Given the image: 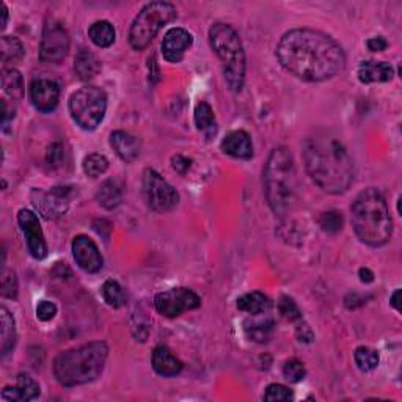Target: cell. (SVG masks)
Wrapping results in <instances>:
<instances>
[{
	"label": "cell",
	"instance_id": "20",
	"mask_svg": "<svg viewBox=\"0 0 402 402\" xmlns=\"http://www.w3.org/2000/svg\"><path fill=\"white\" fill-rule=\"evenodd\" d=\"M110 145L125 162H134L140 155V141L129 132L115 131L110 135Z\"/></svg>",
	"mask_w": 402,
	"mask_h": 402
},
{
	"label": "cell",
	"instance_id": "13",
	"mask_svg": "<svg viewBox=\"0 0 402 402\" xmlns=\"http://www.w3.org/2000/svg\"><path fill=\"white\" fill-rule=\"evenodd\" d=\"M18 223L25 236L27 250L32 256L41 261L48 256V244L44 241V235L36 214L30 209H21L18 212Z\"/></svg>",
	"mask_w": 402,
	"mask_h": 402
},
{
	"label": "cell",
	"instance_id": "24",
	"mask_svg": "<svg viewBox=\"0 0 402 402\" xmlns=\"http://www.w3.org/2000/svg\"><path fill=\"white\" fill-rule=\"evenodd\" d=\"M96 200H98V203L104 207V209L112 211L121 205L123 200L121 187L116 184V181L113 179L104 181L98 193H96Z\"/></svg>",
	"mask_w": 402,
	"mask_h": 402
},
{
	"label": "cell",
	"instance_id": "2",
	"mask_svg": "<svg viewBox=\"0 0 402 402\" xmlns=\"http://www.w3.org/2000/svg\"><path fill=\"white\" fill-rule=\"evenodd\" d=\"M305 168L314 184L340 195L351 187L355 168L346 146L328 132H314L303 141Z\"/></svg>",
	"mask_w": 402,
	"mask_h": 402
},
{
	"label": "cell",
	"instance_id": "5",
	"mask_svg": "<svg viewBox=\"0 0 402 402\" xmlns=\"http://www.w3.org/2000/svg\"><path fill=\"white\" fill-rule=\"evenodd\" d=\"M109 356V347L104 341L88 342L69 349L54 360V375L63 387H76L93 382L104 371Z\"/></svg>",
	"mask_w": 402,
	"mask_h": 402
},
{
	"label": "cell",
	"instance_id": "19",
	"mask_svg": "<svg viewBox=\"0 0 402 402\" xmlns=\"http://www.w3.org/2000/svg\"><path fill=\"white\" fill-rule=\"evenodd\" d=\"M151 363L154 371L159 375H164V377H173V375L179 374L183 371V361L173 355L170 349L165 346H159L154 349Z\"/></svg>",
	"mask_w": 402,
	"mask_h": 402
},
{
	"label": "cell",
	"instance_id": "22",
	"mask_svg": "<svg viewBox=\"0 0 402 402\" xmlns=\"http://www.w3.org/2000/svg\"><path fill=\"white\" fill-rule=\"evenodd\" d=\"M74 69L82 81H92L99 74L101 62L92 50L81 49L74 58Z\"/></svg>",
	"mask_w": 402,
	"mask_h": 402
},
{
	"label": "cell",
	"instance_id": "14",
	"mask_svg": "<svg viewBox=\"0 0 402 402\" xmlns=\"http://www.w3.org/2000/svg\"><path fill=\"white\" fill-rule=\"evenodd\" d=\"M29 95L36 110H40L43 113H49L58 106L60 87L55 81L48 79V77H38V79L32 81Z\"/></svg>",
	"mask_w": 402,
	"mask_h": 402
},
{
	"label": "cell",
	"instance_id": "21",
	"mask_svg": "<svg viewBox=\"0 0 402 402\" xmlns=\"http://www.w3.org/2000/svg\"><path fill=\"white\" fill-rule=\"evenodd\" d=\"M394 76L393 67L387 62H374L368 60L363 62L359 67V79L363 83H377V82H388Z\"/></svg>",
	"mask_w": 402,
	"mask_h": 402
},
{
	"label": "cell",
	"instance_id": "35",
	"mask_svg": "<svg viewBox=\"0 0 402 402\" xmlns=\"http://www.w3.org/2000/svg\"><path fill=\"white\" fill-rule=\"evenodd\" d=\"M319 226L322 231L330 233V235H335L342 228V216L338 211H328L324 212L319 217Z\"/></svg>",
	"mask_w": 402,
	"mask_h": 402
},
{
	"label": "cell",
	"instance_id": "28",
	"mask_svg": "<svg viewBox=\"0 0 402 402\" xmlns=\"http://www.w3.org/2000/svg\"><path fill=\"white\" fill-rule=\"evenodd\" d=\"M88 36L98 48H110L115 43V29L109 21H96L90 25Z\"/></svg>",
	"mask_w": 402,
	"mask_h": 402
},
{
	"label": "cell",
	"instance_id": "43",
	"mask_svg": "<svg viewBox=\"0 0 402 402\" xmlns=\"http://www.w3.org/2000/svg\"><path fill=\"white\" fill-rule=\"evenodd\" d=\"M297 336H299L300 341H305V342H310L314 338L313 332H311V328L307 326V324H303L302 327L297 328Z\"/></svg>",
	"mask_w": 402,
	"mask_h": 402
},
{
	"label": "cell",
	"instance_id": "40",
	"mask_svg": "<svg viewBox=\"0 0 402 402\" xmlns=\"http://www.w3.org/2000/svg\"><path fill=\"white\" fill-rule=\"evenodd\" d=\"M63 158H64V151H63V145L62 144H58V141H55V144H52L49 146V150H48V155H46V159H48V164L50 167H60L62 165V162H63Z\"/></svg>",
	"mask_w": 402,
	"mask_h": 402
},
{
	"label": "cell",
	"instance_id": "27",
	"mask_svg": "<svg viewBox=\"0 0 402 402\" xmlns=\"http://www.w3.org/2000/svg\"><path fill=\"white\" fill-rule=\"evenodd\" d=\"M2 88L13 101H21L24 96V79L21 73L15 68H5L2 71Z\"/></svg>",
	"mask_w": 402,
	"mask_h": 402
},
{
	"label": "cell",
	"instance_id": "8",
	"mask_svg": "<svg viewBox=\"0 0 402 402\" xmlns=\"http://www.w3.org/2000/svg\"><path fill=\"white\" fill-rule=\"evenodd\" d=\"M69 113L73 120L85 131H95L107 110V95L98 87H82L71 95Z\"/></svg>",
	"mask_w": 402,
	"mask_h": 402
},
{
	"label": "cell",
	"instance_id": "23",
	"mask_svg": "<svg viewBox=\"0 0 402 402\" xmlns=\"http://www.w3.org/2000/svg\"><path fill=\"white\" fill-rule=\"evenodd\" d=\"M195 126L200 132L205 134L207 140H211L217 134V121L214 110L209 104L201 101L195 107Z\"/></svg>",
	"mask_w": 402,
	"mask_h": 402
},
{
	"label": "cell",
	"instance_id": "45",
	"mask_svg": "<svg viewBox=\"0 0 402 402\" xmlns=\"http://www.w3.org/2000/svg\"><path fill=\"white\" fill-rule=\"evenodd\" d=\"M399 296H401V291L399 289H396L393 293V296H391V299H390V303H391V307L396 310V311H399Z\"/></svg>",
	"mask_w": 402,
	"mask_h": 402
},
{
	"label": "cell",
	"instance_id": "25",
	"mask_svg": "<svg viewBox=\"0 0 402 402\" xmlns=\"http://www.w3.org/2000/svg\"><path fill=\"white\" fill-rule=\"evenodd\" d=\"M0 324H2V355H8L16 345V324L15 317L5 307L0 308Z\"/></svg>",
	"mask_w": 402,
	"mask_h": 402
},
{
	"label": "cell",
	"instance_id": "16",
	"mask_svg": "<svg viewBox=\"0 0 402 402\" xmlns=\"http://www.w3.org/2000/svg\"><path fill=\"white\" fill-rule=\"evenodd\" d=\"M193 38L186 29L173 27L165 34L162 41V55L167 62L179 63L184 58L186 50L192 46Z\"/></svg>",
	"mask_w": 402,
	"mask_h": 402
},
{
	"label": "cell",
	"instance_id": "4",
	"mask_svg": "<svg viewBox=\"0 0 402 402\" xmlns=\"http://www.w3.org/2000/svg\"><path fill=\"white\" fill-rule=\"evenodd\" d=\"M263 184L265 200L278 217L293 209L297 195V173L294 158L288 148L278 146L270 153L264 167Z\"/></svg>",
	"mask_w": 402,
	"mask_h": 402
},
{
	"label": "cell",
	"instance_id": "12",
	"mask_svg": "<svg viewBox=\"0 0 402 402\" xmlns=\"http://www.w3.org/2000/svg\"><path fill=\"white\" fill-rule=\"evenodd\" d=\"M201 305L198 294L189 288H173L154 297V307L165 317H178L186 311L195 310Z\"/></svg>",
	"mask_w": 402,
	"mask_h": 402
},
{
	"label": "cell",
	"instance_id": "9",
	"mask_svg": "<svg viewBox=\"0 0 402 402\" xmlns=\"http://www.w3.org/2000/svg\"><path fill=\"white\" fill-rule=\"evenodd\" d=\"M144 193L150 209L164 214L176 207L179 195L160 174L148 168L144 173Z\"/></svg>",
	"mask_w": 402,
	"mask_h": 402
},
{
	"label": "cell",
	"instance_id": "39",
	"mask_svg": "<svg viewBox=\"0 0 402 402\" xmlns=\"http://www.w3.org/2000/svg\"><path fill=\"white\" fill-rule=\"evenodd\" d=\"M55 314H57L55 303H52L49 300H43V302L38 303L36 316H38V319H40V321L48 322L50 319H54Z\"/></svg>",
	"mask_w": 402,
	"mask_h": 402
},
{
	"label": "cell",
	"instance_id": "44",
	"mask_svg": "<svg viewBox=\"0 0 402 402\" xmlns=\"http://www.w3.org/2000/svg\"><path fill=\"white\" fill-rule=\"evenodd\" d=\"M360 280H361L363 283H371V282L374 280V274H373V272L369 270V269L361 268V269H360Z\"/></svg>",
	"mask_w": 402,
	"mask_h": 402
},
{
	"label": "cell",
	"instance_id": "46",
	"mask_svg": "<svg viewBox=\"0 0 402 402\" xmlns=\"http://www.w3.org/2000/svg\"><path fill=\"white\" fill-rule=\"evenodd\" d=\"M2 16H4L2 29H5V27H6V22H8V8H6L5 4H2Z\"/></svg>",
	"mask_w": 402,
	"mask_h": 402
},
{
	"label": "cell",
	"instance_id": "17",
	"mask_svg": "<svg viewBox=\"0 0 402 402\" xmlns=\"http://www.w3.org/2000/svg\"><path fill=\"white\" fill-rule=\"evenodd\" d=\"M40 385L29 374L18 375L15 387H5L0 398L5 402H27L40 396Z\"/></svg>",
	"mask_w": 402,
	"mask_h": 402
},
{
	"label": "cell",
	"instance_id": "31",
	"mask_svg": "<svg viewBox=\"0 0 402 402\" xmlns=\"http://www.w3.org/2000/svg\"><path fill=\"white\" fill-rule=\"evenodd\" d=\"M0 52H2V63L19 62L24 57L22 43L15 36H2L0 41Z\"/></svg>",
	"mask_w": 402,
	"mask_h": 402
},
{
	"label": "cell",
	"instance_id": "3",
	"mask_svg": "<svg viewBox=\"0 0 402 402\" xmlns=\"http://www.w3.org/2000/svg\"><path fill=\"white\" fill-rule=\"evenodd\" d=\"M352 226L361 242L382 247L391 239L393 220L384 195L374 187L359 193L351 207Z\"/></svg>",
	"mask_w": 402,
	"mask_h": 402
},
{
	"label": "cell",
	"instance_id": "36",
	"mask_svg": "<svg viewBox=\"0 0 402 402\" xmlns=\"http://www.w3.org/2000/svg\"><path fill=\"white\" fill-rule=\"evenodd\" d=\"M283 375L288 380L297 384V382H302L305 379V375H307V369H305L303 363L300 360L291 359V360H288L286 363H284Z\"/></svg>",
	"mask_w": 402,
	"mask_h": 402
},
{
	"label": "cell",
	"instance_id": "37",
	"mask_svg": "<svg viewBox=\"0 0 402 402\" xmlns=\"http://www.w3.org/2000/svg\"><path fill=\"white\" fill-rule=\"evenodd\" d=\"M294 393L289 390L288 387L280 385V384H272L265 388L264 393V401H293Z\"/></svg>",
	"mask_w": 402,
	"mask_h": 402
},
{
	"label": "cell",
	"instance_id": "33",
	"mask_svg": "<svg viewBox=\"0 0 402 402\" xmlns=\"http://www.w3.org/2000/svg\"><path fill=\"white\" fill-rule=\"evenodd\" d=\"M109 160L102 154H90L83 159V172L90 178H98L107 172Z\"/></svg>",
	"mask_w": 402,
	"mask_h": 402
},
{
	"label": "cell",
	"instance_id": "26",
	"mask_svg": "<svg viewBox=\"0 0 402 402\" xmlns=\"http://www.w3.org/2000/svg\"><path fill=\"white\" fill-rule=\"evenodd\" d=\"M269 307H270V302L268 297H265L263 293H258V291H255V293L244 294L237 299V308L251 316L265 313V311L269 310Z\"/></svg>",
	"mask_w": 402,
	"mask_h": 402
},
{
	"label": "cell",
	"instance_id": "7",
	"mask_svg": "<svg viewBox=\"0 0 402 402\" xmlns=\"http://www.w3.org/2000/svg\"><path fill=\"white\" fill-rule=\"evenodd\" d=\"M174 19H176V8L170 2H151L145 5L129 29V44L135 50L146 49L159 30Z\"/></svg>",
	"mask_w": 402,
	"mask_h": 402
},
{
	"label": "cell",
	"instance_id": "34",
	"mask_svg": "<svg viewBox=\"0 0 402 402\" xmlns=\"http://www.w3.org/2000/svg\"><path fill=\"white\" fill-rule=\"evenodd\" d=\"M278 311L286 321H299L302 319V311L297 307L294 299H291L289 296H282L280 302H278Z\"/></svg>",
	"mask_w": 402,
	"mask_h": 402
},
{
	"label": "cell",
	"instance_id": "10",
	"mask_svg": "<svg viewBox=\"0 0 402 402\" xmlns=\"http://www.w3.org/2000/svg\"><path fill=\"white\" fill-rule=\"evenodd\" d=\"M74 187L57 186L50 190L35 189L32 192V203L44 219L54 220L67 214L73 198Z\"/></svg>",
	"mask_w": 402,
	"mask_h": 402
},
{
	"label": "cell",
	"instance_id": "30",
	"mask_svg": "<svg viewBox=\"0 0 402 402\" xmlns=\"http://www.w3.org/2000/svg\"><path fill=\"white\" fill-rule=\"evenodd\" d=\"M101 294H102L104 302H106L109 307L121 308L126 305V294H125V291H123V288L120 286L118 282L107 280L102 284Z\"/></svg>",
	"mask_w": 402,
	"mask_h": 402
},
{
	"label": "cell",
	"instance_id": "6",
	"mask_svg": "<svg viewBox=\"0 0 402 402\" xmlns=\"http://www.w3.org/2000/svg\"><path fill=\"white\" fill-rule=\"evenodd\" d=\"M209 43L216 52L219 60L222 62L225 81L231 92L239 93L245 82V50L237 32L228 24L216 22L209 29Z\"/></svg>",
	"mask_w": 402,
	"mask_h": 402
},
{
	"label": "cell",
	"instance_id": "32",
	"mask_svg": "<svg viewBox=\"0 0 402 402\" xmlns=\"http://www.w3.org/2000/svg\"><path fill=\"white\" fill-rule=\"evenodd\" d=\"M354 359L356 366H359L360 371L363 373H369L373 371V369L377 368L379 365V354L374 351L371 347H366V346H360L355 349L354 352Z\"/></svg>",
	"mask_w": 402,
	"mask_h": 402
},
{
	"label": "cell",
	"instance_id": "29",
	"mask_svg": "<svg viewBox=\"0 0 402 402\" xmlns=\"http://www.w3.org/2000/svg\"><path fill=\"white\" fill-rule=\"evenodd\" d=\"M274 330V321L272 319H247L244 322V332L251 341L265 342Z\"/></svg>",
	"mask_w": 402,
	"mask_h": 402
},
{
	"label": "cell",
	"instance_id": "41",
	"mask_svg": "<svg viewBox=\"0 0 402 402\" xmlns=\"http://www.w3.org/2000/svg\"><path fill=\"white\" fill-rule=\"evenodd\" d=\"M172 165L174 170H176L179 174H186V172L190 168V160L184 158V155H174L172 159Z\"/></svg>",
	"mask_w": 402,
	"mask_h": 402
},
{
	"label": "cell",
	"instance_id": "18",
	"mask_svg": "<svg viewBox=\"0 0 402 402\" xmlns=\"http://www.w3.org/2000/svg\"><path fill=\"white\" fill-rule=\"evenodd\" d=\"M222 151L235 159H250L253 155V144L245 131H233L222 140Z\"/></svg>",
	"mask_w": 402,
	"mask_h": 402
},
{
	"label": "cell",
	"instance_id": "11",
	"mask_svg": "<svg viewBox=\"0 0 402 402\" xmlns=\"http://www.w3.org/2000/svg\"><path fill=\"white\" fill-rule=\"evenodd\" d=\"M69 50V35L62 22L55 19H48L44 24L41 44H40V60L43 63H60L64 60Z\"/></svg>",
	"mask_w": 402,
	"mask_h": 402
},
{
	"label": "cell",
	"instance_id": "38",
	"mask_svg": "<svg viewBox=\"0 0 402 402\" xmlns=\"http://www.w3.org/2000/svg\"><path fill=\"white\" fill-rule=\"evenodd\" d=\"M2 296L5 299H16L18 296V278L13 270H4L2 277Z\"/></svg>",
	"mask_w": 402,
	"mask_h": 402
},
{
	"label": "cell",
	"instance_id": "1",
	"mask_svg": "<svg viewBox=\"0 0 402 402\" xmlns=\"http://www.w3.org/2000/svg\"><path fill=\"white\" fill-rule=\"evenodd\" d=\"M282 67L307 82L328 81L345 69V50L332 36L313 29H294L277 46Z\"/></svg>",
	"mask_w": 402,
	"mask_h": 402
},
{
	"label": "cell",
	"instance_id": "42",
	"mask_svg": "<svg viewBox=\"0 0 402 402\" xmlns=\"http://www.w3.org/2000/svg\"><path fill=\"white\" fill-rule=\"evenodd\" d=\"M366 46L369 50H373V52H384L388 48V41L384 36H375V38H371V40H368Z\"/></svg>",
	"mask_w": 402,
	"mask_h": 402
},
{
	"label": "cell",
	"instance_id": "15",
	"mask_svg": "<svg viewBox=\"0 0 402 402\" xmlns=\"http://www.w3.org/2000/svg\"><path fill=\"white\" fill-rule=\"evenodd\" d=\"M73 256L77 265H79L82 270L88 272V274H96V272H99L104 265V259L98 245H96L88 236L79 235L74 237Z\"/></svg>",
	"mask_w": 402,
	"mask_h": 402
}]
</instances>
